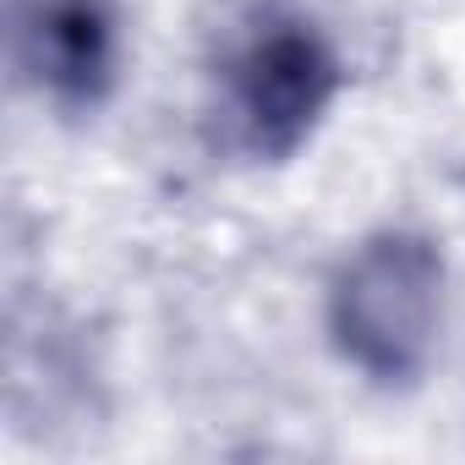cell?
<instances>
[{"label":"cell","instance_id":"cell-2","mask_svg":"<svg viewBox=\"0 0 465 465\" xmlns=\"http://www.w3.org/2000/svg\"><path fill=\"white\" fill-rule=\"evenodd\" d=\"M454 274L449 252L421 224H378L356 236L323 280L329 356L378 394L427 383L449 334Z\"/></svg>","mask_w":465,"mask_h":465},{"label":"cell","instance_id":"cell-3","mask_svg":"<svg viewBox=\"0 0 465 465\" xmlns=\"http://www.w3.org/2000/svg\"><path fill=\"white\" fill-rule=\"evenodd\" d=\"M12 77L61 121H94L126 83L121 0H6Z\"/></svg>","mask_w":465,"mask_h":465},{"label":"cell","instance_id":"cell-1","mask_svg":"<svg viewBox=\"0 0 465 465\" xmlns=\"http://www.w3.org/2000/svg\"><path fill=\"white\" fill-rule=\"evenodd\" d=\"M351 88L340 34L307 0H230L203 50V126L224 159H302Z\"/></svg>","mask_w":465,"mask_h":465}]
</instances>
